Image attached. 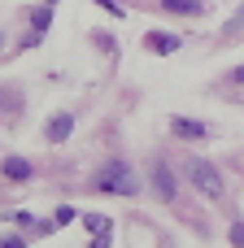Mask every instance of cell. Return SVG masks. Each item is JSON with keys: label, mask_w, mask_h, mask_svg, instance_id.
<instances>
[{"label": "cell", "mask_w": 244, "mask_h": 248, "mask_svg": "<svg viewBox=\"0 0 244 248\" xmlns=\"http://www.w3.org/2000/svg\"><path fill=\"white\" fill-rule=\"evenodd\" d=\"M170 131H175L179 140H205V135H210V126H205V122H192V118H175Z\"/></svg>", "instance_id": "obj_6"}, {"label": "cell", "mask_w": 244, "mask_h": 248, "mask_svg": "<svg viewBox=\"0 0 244 248\" xmlns=\"http://www.w3.org/2000/svg\"><path fill=\"white\" fill-rule=\"evenodd\" d=\"M0 248H26V240L13 235V231H4V235H0Z\"/></svg>", "instance_id": "obj_13"}, {"label": "cell", "mask_w": 244, "mask_h": 248, "mask_svg": "<svg viewBox=\"0 0 244 248\" xmlns=\"http://www.w3.org/2000/svg\"><path fill=\"white\" fill-rule=\"evenodd\" d=\"M83 227H87V231H92V235H109V231H114V227H109V218H105V214H83Z\"/></svg>", "instance_id": "obj_9"}, {"label": "cell", "mask_w": 244, "mask_h": 248, "mask_svg": "<svg viewBox=\"0 0 244 248\" xmlns=\"http://www.w3.org/2000/svg\"><path fill=\"white\" fill-rule=\"evenodd\" d=\"M144 48L157 52V57H170V52H179L183 44H179V35H170V31H148V35H144Z\"/></svg>", "instance_id": "obj_5"}, {"label": "cell", "mask_w": 244, "mask_h": 248, "mask_svg": "<svg viewBox=\"0 0 244 248\" xmlns=\"http://www.w3.org/2000/svg\"><path fill=\"white\" fill-rule=\"evenodd\" d=\"M240 22H244V9H240V13H236V17H231V22H227V26H223V31H236Z\"/></svg>", "instance_id": "obj_19"}, {"label": "cell", "mask_w": 244, "mask_h": 248, "mask_svg": "<svg viewBox=\"0 0 244 248\" xmlns=\"http://www.w3.org/2000/svg\"><path fill=\"white\" fill-rule=\"evenodd\" d=\"M70 131H74V113H52V118L44 122V140H48V144H65Z\"/></svg>", "instance_id": "obj_4"}, {"label": "cell", "mask_w": 244, "mask_h": 248, "mask_svg": "<svg viewBox=\"0 0 244 248\" xmlns=\"http://www.w3.org/2000/svg\"><path fill=\"white\" fill-rule=\"evenodd\" d=\"M157 9H162V13H179V17H201V13H205L201 0H162Z\"/></svg>", "instance_id": "obj_7"}, {"label": "cell", "mask_w": 244, "mask_h": 248, "mask_svg": "<svg viewBox=\"0 0 244 248\" xmlns=\"http://www.w3.org/2000/svg\"><path fill=\"white\" fill-rule=\"evenodd\" d=\"M223 83H236V87H244V65H236V70H227V74H223Z\"/></svg>", "instance_id": "obj_14"}, {"label": "cell", "mask_w": 244, "mask_h": 248, "mask_svg": "<svg viewBox=\"0 0 244 248\" xmlns=\"http://www.w3.org/2000/svg\"><path fill=\"white\" fill-rule=\"evenodd\" d=\"M31 222H35V218H31L26 209H17V214H13V227H31Z\"/></svg>", "instance_id": "obj_16"}, {"label": "cell", "mask_w": 244, "mask_h": 248, "mask_svg": "<svg viewBox=\"0 0 244 248\" xmlns=\"http://www.w3.org/2000/svg\"><path fill=\"white\" fill-rule=\"evenodd\" d=\"M96 4H100V9H109V13H118V17H122V13H127V9H122V4H118V0H96Z\"/></svg>", "instance_id": "obj_17"}, {"label": "cell", "mask_w": 244, "mask_h": 248, "mask_svg": "<svg viewBox=\"0 0 244 248\" xmlns=\"http://www.w3.org/2000/svg\"><path fill=\"white\" fill-rule=\"evenodd\" d=\"M227 240H231V248H244V222H231V231H227Z\"/></svg>", "instance_id": "obj_12"}, {"label": "cell", "mask_w": 244, "mask_h": 248, "mask_svg": "<svg viewBox=\"0 0 244 248\" xmlns=\"http://www.w3.org/2000/svg\"><path fill=\"white\" fill-rule=\"evenodd\" d=\"M39 35H44V31H31V35H22V52H31V48H39Z\"/></svg>", "instance_id": "obj_15"}, {"label": "cell", "mask_w": 244, "mask_h": 248, "mask_svg": "<svg viewBox=\"0 0 244 248\" xmlns=\"http://www.w3.org/2000/svg\"><path fill=\"white\" fill-rule=\"evenodd\" d=\"M44 4H57V0H44Z\"/></svg>", "instance_id": "obj_20"}, {"label": "cell", "mask_w": 244, "mask_h": 248, "mask_svg": "<svg viewBox=\"0 0 244 248\" xmlns=\"http://www.w3.org/2000/svg\"><path fill=\"white\" fill-rule=\"evenodd\" d=\"M109 240H114V231H109V235H96V240H92V248H109Z\"/></svg>", "instance_id": "obj_18"}, {"label": "cell", "mask_w": 244, "mask_h": 248, "mask_svg": "<svg viewBox=\"0 0 244 248\" xmlns=\"http://www.w3.org/2000/svg\"><path fill=\"white\" fill-rule=\"evenodd\" d=\"M0 170H4V179H13V183H26V179L35 174L26 157H4V166H0Z\"/></svg>", "instance_id": "obj_8"}, {"label": "cell", "mask_w": 244, "mask_h": 248, "mask_svg": "<svg viewBox=\"0 0 244 248\" xmlns=\"http://www.w3.org/2000/svg\"><path fill=\"white\" fill-rule=\"evenodd\" d=\"M188 183L205 196V201H223L227 196V179L218 166H210L205 157H188Z\"/></svg>", "instance_id": "obj_2"}, {"label": "cell", "mask_w": 244, "mask_h": 248, "mask_svg": "<svg viewBox=\"0 0 244 248\" xmlns=\"http://www.w3.org/2000/svg\"><path fill=\"white\" fill-rule=\"evenodd\" d=\"M31 22H35V31H48V26H52V4H39V9H31Z\"/></svg>", "instance_id": "obj_10"}, {"label": "cell", "mask_w": 244, "mask_h": 248, "mask_svg": "<svg viewBox=\"0 0 244 248\" xmlns=\"http://www.w3.org/2000/svg\"><path fill=\"white\" fill-rule=\"evenodd\" d=\"M92 192H105V196H135L140 192V179L131 174V166L127 161H105L96 174H92Z\"/></svg>", "instance_id": "obj_1"}, {"label": "cell", "mask_w": 244, "mask_h": 248, "mask_svg": "<svg viewBox=\"0 0 244 248\" xmlns=\"http://www.w3.org/2000/svg\"><path fill=\"white\" fill-rule=\"evenodd\" d=\"M148 179H153V192H157V201H175V196H179V183H175V170H170L166 161H153Z\"/></svg>", "instance_id": "obj_3"}, {"label": "cell", "mask_w": 244, "mask_h": 248, "mask_svg": "<svg viewBox=\"0 0 244 248\" xmlns=\"http://www.w3.org/2000/svg\"><path fill=\"white\" fill-rule=\"evenodd\" d=\"M74 218H79V214H74V209H70V205H61V209H57V214H52V227H70V222H74Z\"/></svg>", "instance_id": "obj_11"}]
</instances>
